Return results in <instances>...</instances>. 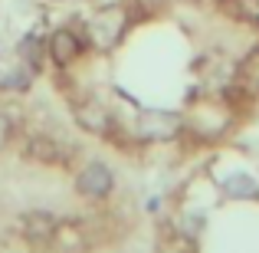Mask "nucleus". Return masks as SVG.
I'll use <instances>...</instances> for the list:
<instances>
[{
    "instance_id": "1",
    "label": "nucleus",
    "mask_w": 259,
    "mask_h": 253,
    "mask_svg": "<svg viewBox=\"0 0 259 253\" xmlns=\"http://www.w3.org/2000/svg\"><path fill=\"white\" fill-rule=\"evenodd\" d=\"M125 26H128V13L121 10V7H105L102 13L92 17V23H89V37H92L95 46L108 50V46H115L121 40Z\"/></svg>"
},
{
    "instance_id": "2",
    "label": "nucleus",
    "mask_w": 259,
    "mask_h": 253,
    "mask_svg": "<svg viewBox=\"0 0 259 253\" xmlns=\"http://www.w3.org/2000/svg\"><path fill=\"white\" fill-rule=\"evenodd\" d=\"M26 155H30L33 161H39V165H66V161H72V148L63 145L59 138H46V135H36V138H30V145H26Z\"/></svg>"
},
{
    "instance_id": "3",
    "label": "nucleus",
    "mask_w": 259,
    "mask_h": 253,
    "mask_svg": "<svg viewBox=\"0 0 259 253\" xmlns=\"http://www.w3.org/2000/svg\"><path fill=\"white\" fill-rule=\"evenodd\" d=\"M181 132V119L174 112H141L138 135L141 138H174Z\"/></svg>"
},
{
    "instance_id": "4",
    "label": "nucleus",
    "mask_w": 259,
    "mask_h": 253,
    "mask_svg": "<svg viewBox=\"0 0 259 253\" xmlns=\"http://www.w3.org/2000/svg\"><path fill=\"white\" fill-rule=\"evenodd\" d=\"M79 191L89 197H105L112 191V171H108V165H102V161L85 165L79 171Z\"/></svg>"
},
{
    "instance_id": "5",
    "label": "nucleus",
    "mask_w": 259,
    "mask_h": 253,
    "mask_svg": "<svg viewBox=\"0 0 259 253\" xmlns=\"http://www.w3.org/2000/svg\"><path fill=\"white\" fill-rule=\"evenodd\" d=\"M76 122L89 132H108L112 128V115L102 102L95 99H85V102H76Z\"/></svg>"
},
{
    "instance_id": "6",
    "label": "nucleus",
    "mask_w": 259,
    "mask_h": 253,
    "mask_svg": "<svg viewBox=\"0 0 259 253\" xmlns=\"http://www.w3.org/2000/svg\"><path fill=\"white\" fill-rule=\"evenodd\" d=\"M79 50H82V40L76 37L72 30H56L50 40V56L56 59V63H72V59L79 56Z\"/></svg>"
},
{
    "instance_id": "7",
    "label": "nucleus",
    "mask_w": 259,
    "mask_h": 253,
    "mask_svg": "<svg viewBox=\"0 0 259 253\" xmlns=\"http://www.w3.org/2000/svg\"><path fill=\"white\" fill-rule=\"evenodd\" d=\"M56 227H59V221H56L53 214H43V210H36V214H26V217H23V234L30 237V240H36V243L50 240V237L56 234Z\"/></svg>"
},
{
    "instance_id": "8",
    "label": "nucleus",
    "mask_w": 259,
    "mask_h": 253,
    "mask_svg": "<svg viewBox=\"0 0 259 253\" xmlns=\"http://www.w3.org/2000/svg\"><path fill=\"white\" fill-rule=\"evenodd\" d=\"M236 83H240V89L249 92V95L259 92V53H253V56H246L240 63V69H236Z\"/></svg>"
},
{
    "instance_id": "9",
    "label": "nucleus",
    "mask_w": 259,
    "mask_h": 253,
    "mask_svg": "<svg viewBox=\"0 0 259 253\" xmlns=\"http://www.w3.org/2000/svg\"><path fill=\"white\" fill-rule=\"evenodd\" d=\"M227 194L230 197H259V184L249 174H230L227 177Z\"/></svg>"
},
{
    "instance_id": "10",
    "label": "nucleus",
    "mask_w": 259,
    "mask_h": 253,
    "mask_svg": "<svg viewBox=\"0 0 259 253\" xmlns=\"http://www.w3.org/2000/svg\"><path fill=\"white\" fill-rule=\"evenodd\" d=\"M7 89H26V83H30V76H23V73H17V76H4L0 79Z\"/></svg>"
},
{
    "instance_id": "11",
    "label": "nucleus",
    "mask_w": 259,
    "mask_h": 253,
    "mask_svg": "<svg viewBox=\"0 0 259 253\" xmlns=\"http://www.w3.org/2000/svg\"><path fill=\"white\" fill-rule=\"evenodd\" d=\"M7 138H10V119H7V115H0V148L7 145Z\"/></svg>"
}]
</instances>
